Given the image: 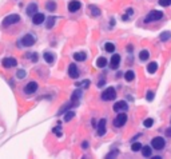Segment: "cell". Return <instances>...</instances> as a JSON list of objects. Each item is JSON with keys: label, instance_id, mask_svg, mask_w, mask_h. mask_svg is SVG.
Here are the masks:
<instances>
[{"label": "cell", "instance_id": "ac0fdd59", "mask_svg": "<svg viewBox=\"0 0 171 159\" xmlns=\"http://www.w3.org/2000/svg\"><path fill=\"white\" fill-rule=\"evenodd\" d=\"M96 66L99 67V68H104V67L107 66V59H106L104 56H100V58H98Z\"/></svg>", "mask_w": 171, "mask_h": 159}, {"label": "cell", "instance_id": "8fae6325", "mask_svg": "<svg viewBox=\"0 0 171 159\" xmlns=\"http://www.w3.org/2000/svg\"><path fill=\"white\" fill-rule=\"evenodd\" d=\"M119 63H121V55H112V58L110 60V67L112 68V70H116L118 67H119Z\"/></svg>", "mask_w": 171, "mask_h": 159}, {"label": "cell", "instance_id": "d6986e66", "mask_svg": "<svg viewBox=\"0 0 171 159\" xmlns=\"http://www.w3.org/2000/svg\"><path fill=\"white\" fill-rule=\"evenodd\" d=\"M88 11L92 16H99L100 15V9H99L98 7H95V5H88Z\"/></svg>", "mask_w": 171, "mask_h": 159}, {"label": "cell", "instance_id": "277c9868", "mask_svg": "<svg viewBox=\"0 0 171 159\" xmlns=\"http://www.w3.org/2000/svg\"><path fill=\"white\" fill-rule=\"evenodd\" d=\"M19 22H20V16L18 13H13V15H8L7 18H4L3 26H12V24H16Z\"/></svg>", "mask_w": 171, "mask_h": 159}, {"label": "cell", "instance_id": "74e56055", "mask_svg": "<svg viewBox=\"0 0 171 159\" xmlns=\"http://www.w3.org/2000/svg\"><path fill=\"white\" fill-rule=\"evenodd\" d=\"M166 136H171V127L166 128Z\"/></svg>", "mask_w": 171, "mask_h": 159}, {"label": "cell", "instance_id": "e575fe53", "mask_svg": "<svg viewBox=\"0 0 171 159\" xmlns=\"http://www.w3.org/2000/svg\"><path fill=\"white\" fill-rule=\"evenodd\" d=\"M60 130H62V128H60V126H59V127H55V128H54V132H55V134H56L58 136H60V135H62V131H60Z\"/></svg>", "mask_w": 171, "mask_h": 159}, {"label": "cell", "instance_id": "4fadbf2b", "mask_svg": "<svg viewBox=\"0 0 171 159\" xmlns=\"http://www.w3.org/2000/svg\"><path fill=\"white\" fill-rule=\"evenodd\" d=\"M44 19H46V16L43 15V13H40V12H36L35 15L32 16V23L35 24V26H39V24H42L43 22H44Z\"/></svg>", "mask_w": 171, "mask_h": 159}, {"label": "cell", "instance_id": "f546056e", "mask_svg": "<svg viewBox=\"0 0 171 159\" xmlns=\"http://www.w3.org/2000/svg\"><path fill=\"white\" fill-rule=\"evenodd\" d=\"M55 20H56V18H50L48 22H47V28H52V27H54Z\"/></svg>", "mask_w": 171, "mask_h": 159}, {"label": "cell", "instance_id": "8d00e7d4", "mask_svg": "<svg viewBox=\"0 0 171 159\" xmlns=\"http://www.w3.org/2000/svg\"><path fill=\"white\" fill-rule=\"evenodd\" d=\"M32 55V62H36L38 60V54H31Z\"/></svg>", "mask_w": 171, "mask_h": 159}, {"label": "cell", "instance_id": "3957f363", "mask_svg": "<svg viewBox=\"0 0 171 159\" xmlns=\"http://www.w3.org/2000/svg\"><path fill=\"white\" fill-rule=\"evenodd\" d=\"M164 144H166V140H164L162 136H155V138H152V140H151V146H152V148H155V150H163Z\"/></svg>", "mask_w": 171, "mask_h": 159}, {"label": "cell", "instance_id": "7402d4cb", "mask_svg": "<svg viewBox=\"0 0 171 159\" xmlns=\"http://www.w3.org/2000/svg\"><path fill=\"white\" fill-rule=\"evenodd\" d=\"M151 147L150 146H142V154H143V156H146V158H148V156H151Z\"/></svg>", "mask_w": 171, "mask_h": 159}, {"label": "cell", "instance_id": "d4e9b609", "mask_svg": "<svg viewBox=\"0 0 171 159\" xmlns=\"http://www.w3.org/2000/svg\"><path fill=\"white\" fill-rule=\"evenodd\" d=\"M148 56H150V52H148L147 50H142V51H140V54H139V59H140V60H143V62H144V60H147V59H148Z\"/></svg>", "mask_w": 171, "mask_h": 159}, {"label": "cell", "instance_id": "836d02e7", "mask_svg": "<svg viewBox=\"0 0 171 159\" xmlns=\"http://www.w3.org/2000/svg\"><path fill=\"white\" fill-rule=\"evenodd\" d=\"M154 95H155V94L152 92V91H148L147 95H146V98H147V100H148V102H151L152 99H154Z\"/></svg>", "mask_w": 171, "mask_h": 159}, {"label": "cell", "instance_id": "f35d334b", "mask_svg": "<svg viewBox=\"0 0 171 159\" xmlns=\"http://www.w3.org/2000/svg\"><path fill=\"white\" fill-rule=\"evenodd\" d=\"M132 13H134V11H132V8H128V9H127V16H131Z\"/></svg>", "mask_w": 171, "mask_h": 159}, {"label": "cell", "instance_id": "30bf717a", "mask_svg": "<svg viewBox=\"0 0 171 159\" xmlns=\"http://www.w3.org/2000/svg\"><path fill=\"white\" fill-rule=\"evenodd\" d=\"M68 75H70L72 79H76L79 76V71H78V67L75 63H71L68 66Z\"/></svg>", "mask_w": 171, "mask_h": 159}, {"label": "cell", "instance_id": "9a60e30c", "mask_svg": "<svg viewBox=\"0 0 171 159\" xmlns=\"http://www.w3.org/2000/svg\"><path fill=\"white\" fill-rule=\"evenodd\" d=\"M106 134V119H100L99 126H98V135L102 136Z\"/></svg>", "mask_w": 171, "mask_h": 159}, {"label": "cell", "instance_id": "83f0119b", "mask_svg": "<svg viewBox=\"0 0 171 159\" xmlns=\"http://www.w3.org/2000/svg\"><path fill=\"white\" fill-rule=\"evenodd\" d=\"M143 124H144V127H147V128H150L154 124V119H151V118H148V119H146L143 122Z\"/></svg>", "mask_w": 171, "mask_h": 159}, {"label": "cell", "instance_id": "4dcf8cb0", "mask_svg": "<svg viewBox=\"0 0 171 159\" xmlns=\"http://www.w3.org/2000/svg\"><path fill=\"white\" fill-rule=\"evenodd\" d=\"M171 38V32H163L160 35V40H168Z\"/></svg>", "mask_w": 171, "mask_h": 159}, {"label": "cell", "instance_id": "52a82bcc", "mask_svg": "<svg viewBox=\"0 0 171 159\" xmlns=\"http://www.w3.org/2000/svg\"><path fill=\"white\" fill-rule=\"evenodd\" d=\"M1 64H3V67H5V68H12V67L18 66V62H16V59H13V58H4L3 60H1Z\"/></svg>", "mask_w": 171, "mask_h": 159}, {"label": "cell", "instance_id": "5bb4252c", "mask_svg": "<svg viewBox=\"0 0 171 159\" xmlns=\"http://www.w3.org/2000/svg\"><path fill=\"white\" fill-rule=\"evenodd\" d=\"M26 12H27L28 16H34L38 12V4L36 3H31L27 5V9H26Z\"/></svg>", "mask_w": 171, "mask_h": 159}, {"label": "cell", "instance_id": "44dd1931", "mask_svg": "<svg viewBox=\"0 0 171 159\" xmlns=\"http://www.w3.org/2000/svg\"><path fill=\"white\" fill-rule=\"evenodd\" d=\"M44 60H46L47 63H54V60H55V56H54V54L52 52H44Z\"/></svg>", "mask_w": 171, "mask_h": 159}, {"label": "cell", "instance_id": "5b68a950", "mask_svg": "<svg viewBox=\"0 0 171 159\" xmlns=\"http://www.w3.org/2000/svg\"><path fill=\"white\" fill-rule=\"evenodd\" d=\"M127 122V115L125 113H121L115 119H114V126L115 127H123Z\"/></svg>", "mask_w": 171, "mask_h": 159}, {"label": "cell", "instance_id": "8992f818", "mask_svg": "<svg viewBox=\"0 0 171 159\" xmlns=\"http://www.w3.org/2000/svg\"><path fill=\"white\" fill-rule=\"evenodd\" d=\"M22 44L26 47H31L35 44V38L31 35V34H27V35H24L22 38Z\"/></svg>", "mask_w": 171, "mask_h": 159}, {"label": "cell", "instance_id": "603a6c76", "mask_svg": "<svg viewBox=\"0 0 171 159\" xmlns=\"http://www.w3.org/2000/svg\"><path fill=\"white\" fill-rule=\"evenodd\" d=\"M134 78H135V72H134L132 70L127 71V72L125 74V79L127 82H132V80H134Z\"/></svg>", "mask_w": 171, "mask_h": 159}, {"label": "cell", "instance_id": "ab89813d", "mask_svg": "<svg viewBox=\"0 0 171 159\" xmlns=\"http://www.w3.org/2000/svg\"><path fill=\"white\" fill-rule=\"evenodd\" d=\"M82 146H83V148H86V147H87V146H88V143H87V142H83V144H82Z\"/></svg>", "mask_w": 171, "mask_h": 159}, {"label": "cell", "instance_id": "e0dca14e", "mask_svg": "<svg viewBox=\"0 0 171 159\" xmlns=\"http://www.w3.org/2000/svg\"><path fill=\"white\" fill-rule=\"evenodd\" d=\"M80 96H82V92H80L79 90H76V91H74V92H72L71 102H72V103H75V104H78V100L80 99Z\"/></svg>", "mask_w": 171, "mask_h": 159}, {"label": "cell", "instance_id": "2e32d148", "mask_svg": "<svg viewBox=\"0 0 171 159\" xmlns=\"http://www.w3.org/2000/svg\"><path fill=\"white\" fill-rule=\"evenodd\" d=\"M156 70H158V63L156 62H151L147 66V72L148 74H155Z\"/></svg>", "mask_w": 171, "mask_h": 159}, {"label": "cell", "instance_id": "7a4b0ae2", "mask_svg": "<svg viewBox=\"0 0 171 159\" xmlns=\"http://www.w3.org/2000/svg\"><path fill=\"white\" fill-rule=\"evenodd\" d=\"M163 18V12L162 11H151L146 16L144 19V23H150V22H156V20H160Z\"/></svg>", "mask_w": 171, "mask_h": 159}, {"label": "cell", "instance_id": "1f68e13d", "mask_svg": "<svg viewBox=\"0 0 171 159\" xmlns=\"http://www.w3.org/2000/svg\"><path fill=\"white\" fill-rule=\"evenodd\" d=\"M158 3H159L162 7H168V5H171V0H159Z\"/></svg>", "mask_w": 171, "mask_h": 159}, {"label": "cell", "instance_id": "6da1fadb", "mask_svg": "<svg viewBox=\"0 0 171 159\" xmlns=\"http://www.w3.org/2000/svg\"><path fill=\"white\" fill-rule=\"evenodd\" d=\"M116 98V91L114 87H108L106 88L103 92H102V99L104 102H110V100H114Z\"/></svg>", "mask_w": 171, "mask_h": 159}, {"label": "cell", "instance_id": "484cf974", "mask_svg": "<svg viewBox=\"0 0 171 159\" xmlns=\"http://www.w3.org/2000/svg\"><path fill=\"white\" fill-rule=\"evenodd\" d=\"M131 150H132L134 152L140 151V150H142V144H140L139 142H135V143H132V144H131Z\"/></svg>", "mask_w": 171, "mask_h": 159}, {"label": "cell", "instance_id": "9c48e42d", "mask_svg": "<svg viewBox=\"0 0 171 159\" xmlns=\"http://www.w3.org/2000/svg\"><path fill=\"white\" fill-rule=\"evenodd\" d=\"M126 110H127V103L125 100H119L114 104V111H116V113H123Z\"/></svg>", "mask_w": 171, "mask_h": 159}, {"label": "cell", "instance_id": "ffe728a7", "mask_svg": "<svg viewBox=\"0 0 171 159\" xmlns=\"http://www.w3.org/2000/svg\"><path fill=\"white\" fill-rule=\"evenodd\" d=\"M46 8L48 9V12H54L56 9V3H55L54 0H50V1L46 3Z\"/></svg>", "mask_w": 171, "mask_h": 159}, {"label": "cell", "instance_id": "f1b7e54d", "mask_svg": "<svg viewBox=\"0 0 171 159\" xmlns=\"http://www.w3.org/2000/svg\"><path fill=\"white\" fill-rule=\"evenodd\" d=\"M74 117H75V113H74V111H68V113L66 114V117H64V120H66V122H68V120H71Z\"/></svg>", "mask_w": 171, "mask_h": 159}, {"label": "cell", "instance_id": "4316f807", "mask_svg": "<svg viewBox=\"0 0 171 159\" xmlns=\"http://www.w3.org/2000/svg\"><path fill=\"white\" fill-rule=\"evenodd\" d=\"M104 48H106V51L107 52H110V54H112L114 51H115V46H114L112 43H106V46H104Z\"/></svg>", "mask_w": 171, "mask_h": 159}, {"label": "cell", "instance_id": "7c38bea8", "mask_svg": "<svg viewBox=\"0 0 171 159\" xmlns=\"http://www.w3.org/2000/svg\"><path fill=\"white\" fill-rule=\"evenodd\" d=\"M38 90V83L36 82H30L27 86H24V92L26 94H34Z\"/></svg>", "mask_w": 171, "mask_h": 159}, {"label": "cell", "instance_id": "ba28073f", "mask_svg": "<svg viewBox=\"0 0 171 159\" xmlns=\"http://www.w3.org/2000/svg\"><path fill=\"white\" fill-rule=\"evenodd\" d=\"M80 7H82V3L79 0H71L68 3V11L70 12H76L78 9H80Z\"/></svg>", "mask_w": 171, "mask_h": 159}, {"label": "cell", "instance_id": "d6a6232c", "mask_svg": "<svg viewBox=\"0 0 171 159\" xmlns=\"http://www.w3.org/2000/svg\"><path fill=\"white\" fill-rule=\"evenodd\" d=\"M16 76H18L19 79H23L24 76H26V71H24V70H19V71H18V74H16Z\"/></svg>", "mask_w": 171, "mask_h": 159}, {"label": "cell", "instance_id": "cb8c5ba5", "mask_svg": "<svg viewBox=\"0 0 171 159\" xmlns=\"http://www.w3.org/2000/svg\"><path fill=\"white\" fill-rule=\"evenodd\" d=\"M86 58H87L86 52H76V54L74 55V59H75V60H80V62L86 60Z\"/></svg>", "mask_w": 171, "mask_h": 159}, {"label": "cell", "instance_id": "d590c367", "mask_svg": "<svg viewBox=\"0 0 171 159\" xmlns=\"http://www.w3.org/2000/svg\"><path fill=\"white\" fill-rule=\"evenodd\" d=\"M88 86H90V82H88V80H84V82L82 83V87H84V88H87Z\"/></svg>", "mask_w": 171, "mask_h": 159}]
</instances>
